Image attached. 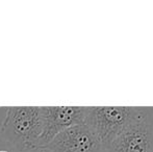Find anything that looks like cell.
Instances as JSON below:
<instances>
[{"label": "cell", "mask_w": 153, "mask_h": 152, "mask_svg": "<svg viewBox=\"0 0 153 152\" xmlns=\"http://www.w3.org/2000/svg\"><path fill=\"white\" fill-rule=\"evenodd\" d=\"M150 115L146 108L91 106L87 108L83 124L89 126L105 148L131 123Z\"/></svg>", "instance_id": "obj_1"}, {"label": "cell", "mask_w": 153, "mask_h": 152, "mask_svg": "<svg viewBox=\"0 0 153 152\" xmlns=\"http://www.w3.org/2000/svg\"><path fill=\"white\" fill-rule=\"evenodd\" d=\"M43 131L42 106L8 108L1 124V133L20 150L38 149Z\"/></svg>", "instance_id": "obj_2"}, {"label": "cell", "mask_w": 153, "mask_h": 152, "mask_svg": "<svg viewBox=\"0 0 153 152\" xmlns=\"http://www.w3.org/2000/svg\"><path fill=\"white\" fill-rule=\"evenodd\" d=\"M85 112V106H43V131L38 149H44L55 136L67 128L83 124Z\"/></svg>", "instance_id": "obj_3"}, {"label": "cell", "mask_w": 153, "mask_h": 152, "mask_svg": "<svg viewBox=\"0 0 153 152\" xmlns=\"http://www.w3.org/2000/svg\"><path fill=\"white\" fill-rule=\"evenodd\" d=\"M107 152H153V123L150 115L127 126L106 147Z\"/></svg>", "instance_id": "obj_4"}, {"label": "cell", "mask_w": 153, "mask_h": 152, "mask_svg": "<svg viewBox=\"0 0 153 152\" xmlns=\"http://www.w3.org/2000/svg\"><path fill=\"white\" fill-rule=\"evenodd\" d=\"M44 149L49 152H100L102 145L89 126L78 124L59 132Z\"/></svg>", "instance_id": "obj_5"}, {"label": "cell", "mask_w": 153, "mask_h": 152, "mask_svg": "<svg viewBox=\"0 0 153 152\" xmlns=\"http://www.w3.org/2000/svg\"><path fill=\"white\" fill-rule=\"evenodd\" d=\"M0 152H7V151H3V150H1V151H0Z\"/></svg>", "instance_id": "obj_6"}]
</instances>
